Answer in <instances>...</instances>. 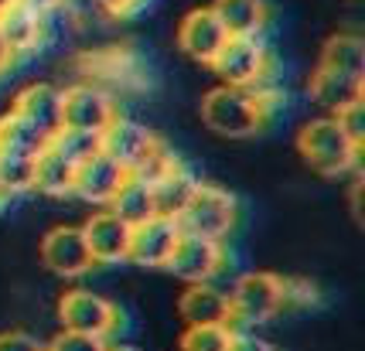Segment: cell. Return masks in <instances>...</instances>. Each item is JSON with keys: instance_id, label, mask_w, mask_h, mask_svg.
Listing matches in <instances>:
<instances>
[{"instance_id": "obj_1", "label": "cell", "mask_w": 365, "mask_h": 351, "mask_svg": "<svg viewBox=\"0 0 365 351\" xmlns=\"http://www.w3.org/2000/svg\"><path fill=\"white\" fill-rule=\"evenodd\" d=\"M280 103V93L270 85H225L219 82L202 96V123L219 137H253L270 123L273 110Z\"/></svg>"}, {"instance_id": "obj_2", "label": "cell", "mask_w": 365, "mask_h": 351, "mask_svg": "<svg viewBox=\"0 0 365 351\" xmlns=\"http://www.w3.org/2000/svg\"><path fill=\"white\" fill-rule=\"evenodd\" d=\"M297 150L324 177H341L349 171H359V164H362V147L351 144L349 133L338 123V116L331 112L314 116L297 130Z\"/></svg>"}, {"instance_id": "obj_3", "label": "cell", "mask_w": 365, "mask_h": 351, "mask_svg": "<svg viewBox=\"0 0 365 351\" xmlns=\"http://www.w3.org/2000/svg\"><path fill=\"white\" fill-rule=\"evenodd\" d=\"M225 293H229L232 324H242V328L270 324V320L287 307L284 280H280L277 273H267V270L242 273Z\"/></svg>"}, {"instance_id": "obj_4", "label": "cell", "mask_w": 365, "mask_h": 351, "mask_svg": "<svg viewBox=\"0 0 365 351\" xmlns=\"http://www.w3.org/2000/svg\"><path fill=\"white\" fill-rule=\"evenodd\" d=\"M273 55L263 41V34H229L219 55L208 62V68L219 75L225 85H267L270 79Z\"/></svg>"}, {"instance_id": "obj_5", "label": "cell", "mask_w": 365, "mask_h": 351, "mask_svg": "<svg viewBox=\"0 0 365 351\" xmlns=\"http://www.w3.org/2000/svg\"><path fill=\"white\" fill-rule=\"evenodd\" d=\"M239 219V201L232 192H225L219 184H202L188 198L185 211L178 215L181 232H195V236H208V239H229V232L236 229Z\"/></svg>"}, {"instance_id": "obj_6", "label": "cell", "mask_w": 365, "mask_h": 351, "mask_svg": "<svg viewBox=\"0 0 365 351\" xmlns=\"http://www.w3.org/2000/svg\"><path fill=\"white\" fill-rule=\"evenodd\" d=\"M229 266L225 239H208L195 232H181L175 242V253L164 270H171L181 283H215Z\"/></svg>"}, {"instance_id": "obj_7", "label": "cell", "mask_w": 365, "mask_h": 351, "mask_svg": "<svg viewBox=\"0 0 365 351\" xmlns=\"http://www.w3.org/2000/svg\"><path fill=\"white\" fill-rule=\"evenodd\" d=\"M58 320L62 328L68 331H82V335H96V337H113L120 331V307L96 293V290L76 287V290H65L62 300H58Z\"/></svg>"}, {"instance_id": "obj_8", "label": "cell", "mask_w": 365, "mask_h": 351, "mask_svg": "<svg viewBox=\"0 0 365 351\" xmlns=\"http://www.w3.org/2000/svg\"><path fill=\"white\" fill-rule=\"evenodd\" d=\"M116 116H120V106H116V99L103 85L76 82V85H65L62 89V127L103 133Z\"/></svg>"}, {"instance_id": "obj_9", "label": "cell", "mask_w": 365, "mask_h": 351, "mask_svg": "<svg viewBox=\"0 0 365 351\" xmlns=\"http://www.w3.org/2000/svg\"><path fill=\"white\" fill-rule=\"evenodd\" d=\"M41 263L48 273L62 276V280H82L96 270V259L86 246L82 225H55L41 239Z\"/></svg>"}, {"instance_id": "obj_10", "label": "cell", "mask_w": 365, "mask_h": 351, "mask_svg": "<svg viewBox=\"0 0 365 351\" xmlns=\"http://www.w3.org/2000/svg\"><path fill=\"white\" fill-rule=\"evenodd\" d=\"M181 236V225L164 215H150L143 222L130 225V253L127 263L143 266V270H164L175 253V242Z\"/></svg>"}, {"instance_id": "obj_11", "label": "cell", "mask_w": 365, "mask_h": 351, "mask_svg": "<svg viewBox=\"0 0 365 351\" xmlns=\"http://www.w3.org/2000/svg\"><path fill=\"white\" fill-rule=\"evenodd\" d=\"M82 236H86V246L93 253L96 266H120L127 263V253H130V225L103 208V211H93L86 222H82Z\"/></svg>"}, {"instance_id": "obj_12", "label": "cell", "mask_w": 365, "mask_h": 351, "mask_svg": "<svg viewBox=\"0 0 365 351\" xmlns=\"http://www.w3.org/2000/svg\"><path fill=\"white\" fill-rule=\"evenodd\" d=\"M307 96L321 112L334 116V112L349 110V106L365 99V75L341 72V68H331V65H318L311 72V82H307Z\"/></svg>"}, {"instance_id": "obj_13", "label": "cell", "mask_w": 365, "mask_h": 351, "mask_svg": "<svg viewBox=\"0 0 365 351\" xmlns=\"http://www.w3.org/2000/svg\"><path fill=\"white\" fill-rule=\"evenodd\" d=\"M99 144H103V154L113 157L130 174V171L160 144V137L154 130H147L143 123L130 120V116H116L110 127L99 133Z\"/></svg>"}, {"instance_id": "obj_14", "label": "cell", "mask_w": 365, "mask_h": 351, "mask_svg": "<svg viewBox=\"0 0 365 351\" xmlns=\"http://www.w3.org/2000/svg\"><path fill=\"white\" fill-rule=\"evenodd\" d=\"M225 38H229V31L212 7H195L178 24V48L185 51L191 62L208 65L225 45Z\"/></svg>"}, {"instance_id": "obj_15", "label": "cell", "mask_w": 365, "mask_h": 351, "mask_svg": "<svg viewBox=\"0 0 365 351\" xmlns=\"http://www.w3.org/2000/svg\"><path fill=\"white\" fill-rule=\"evenodd\" d=\"M127 181V171L116 164L113 157H106L103 150L93 154L89 160L76 164V181H72V194L82 198L86 205L106 208L113 201V194L120 192V184Z\"/></svg>"}, {"instance_id": "obj_16", "label": "cell", "mask_w": 365, "mask_h": 351, "mask_svg": "<svg viewBox=\"0 0 365 351\" xmlns=\"http://www.w3.org/2000/svg\"><path fill=\"white\" fill-rule=\"evenodd\" d=\"M48 21H51V17L38 14L34 7L21 4V0H11V4L0 11V38H4V45L11 48L14 58L34 55V51L45 45Z\"/></svg>"}, {"instance_id": "obj_17", "label": "cell", "mask_w": 365, "mask_h": 351, "mask_svg": "<svg viewBox=\"0 0 365 351\" xmlns=\"http://www.w3.org/2000/svg\"><path fill=\"white\" fill-rule=\"evenodd\" d=\"M11 110L17 116H24L28 123L45 133L48 140L62 130V89L55 85V82H28L24 89H17L14 103H11Z\"/></svg>"}, {"instance_id": "obj_18", "label": "cell", "mask_w": 365, "mask_h": 351, "mask_svg": "<svg viewBox=\"0 0 365 351\" xmlns=\"http://www.w3.org/2000/svg\"><path fill=\"white\" fill-rule=\"evenodd\" d=\"M178 318L185 324H232L229 293L215 283H188L178 297Z\"/></svg>"}, {"instance_id": "obj_19", "label": "cell", "mask_w": 365, "mask_h": 351, "mask_svg": "<svg viewBox=\"0 0 365 351\" xmlns=\"http://www.w3.org/2000/svg\"><path fill=\"white\" fill-rule=\"evenodd\" d=\"M195 188H198V177L191 174L181 160H175V164H171L164 174L150 181L154 211H158V215H164V219H175V222H178V215L185 211V205H188V198L195 194Z\"/></svg>"}, {"instance_id": "obj_20", "label": "cell", "mask_w": 365, "mask_h": 351, "mask_svg": "<svg viewBox=\"0 0 365 351\" xmlns=\"http://www.w3.org/2000/svg\"><path fill=\"white\" fill-rule=\"evenodd\" d=\"M72 181H76V164L62 157L51 144H45L34 154V192L48 194V198H68Z\"/></svg>"}, {"instance_id": "obj_21", "label": "cell", "mask_w": 365, "mask_h": 351, "mask_svg": "<svg viewBox=\"0 0 365 351\" xmlns=\"http://www.w3.org/2000/svg\"><path fill=\"white\" fill-rule=\"evenodd\" d=\"M212 11L219 14L229 34H263L270 24L267 0H215Z\"/></svg>"}, {"instance_id": "obj_22", "label": "cell", "mask_w": 365, "mask_h": 351, "mask_svg": "<svg viewBox=\"0 0 365 351\" xmlns=\"http://www.w3.org/2000/svg\"><path fill=\"white\" fill-rule=\"evenodd\" d=\"M0 192L4 198L34 192V154L0 144Z\"/></svg>"}, {"instance_id": "obj_23", "label": "cell", "mask_w": 365, "mask_h": 351, "mask_svg": "<svg viewBox=\"0 0 365 351\" xmlns=\"http://www.w3.org/2000/svg\"><path fill=\"white\" fill-rule=\"evenodd\" d=\"M106 208L116 211L127 225H137V222H143V219H150V215H158V211H154L150 184L140 181V177H133V174H127V181L120 184V192L113 194V201Z\"/></svg>"}, {"instance_id": "obj_24", "label": "cell", "mask_w": 365, "mask_h": 351, "mask_svg": "<svg viewBox=\"0 0 365 351\" xmlns=\"http://www.w3.org/2000/svg\"><path fill=\"white\" fill-rule=\"evenodd\" d=\"M318 65H331V68H341V72L365 75V41L351 31L331 34V38L324 41V48H321Z\"/></svg>"}, {"instance_id": "obj_25", "label": "cell", "mask_w": 365, "mask_h": 351, "mask_svg": "<svg viewBox=\"0 0 365 351\" xmlns=\"http://www.w3.org/2000/svg\"><path fill=\"white\" fill-rule=\"evenodd\" d=\"M229 335L232 324H185V335L178 337V351H225Z\"/></svg>"}, {"instance_id": "obj_26", "label": "cell", "mask_w": 365, "mask_h": 351, "mask_svg": "<svg viewBox=\"0 0 365 351\" xmlns=\"http://www.w3.org/2000/svg\"><path fill=\"white\" fill-rule=\"evenodd\" d=\"M48 144L55 147L62 157H68L72 164H82V160H89L93 154H99L103 150V144H99V133H93V130H72V127H62Z\"/></svg>"}, {"instance_id": "obj_27", "label": "cell", "mask_w": 365, "mask_h": 351, "mask_svg": "<svg viewBox=\"0 0 365 351\" xmlns=\"http://www.w3.org/2000/svg\"><path fill=\"white\" fill-rule=\"evenodd\" d=\"M0 144L21 147V150L38 154V150L48 144V137L34 127V123H28L24 116H17V112L11 110V112H4V116H0Z\"/></svg>"}, {"instance_id": "obj_28", "label": "cell", "mask_w": 365, "mask_h": 351, "mask_svg": "<svg viewBox=\"0 0 365 351\" xmlns=\"http://www.w3.org/2000/svg\"><path fill=\"white\" fill-rule=\"evenodd\" d=\"M45 351H110V337H96L62 328L51 341H45Z\"/></svg>"}, {"instance_id": "obj_29", "label": "cell", "mask_w": 365, "mask_h": 351, "mask_svg": "<svg viewBox=\"0 0 365 351\" xmlns=\"http://www.w3.org/2000/svg\"><path fill=\"white\" fill-rule=\"evenodd\" d=\"M338 116V123H341V130L349 133L351 144L365 147V99L362 103H355V106H349V110L334 112Z\"/></svg>"}, {"instance_id": "obj_30", "label": "cell", "mask_w": 365, "mask_h": 351, "mask_svg": "<svg viewBox=\"0 0 365 351\" xmlns=\"http://www.w3.org/2000/svg\"><path fill=\"white\" fill-rule=\"evenodd\" d=\"M225 351H277V345L267 341V337H259L250 328H236L232 324V335H229V348Z\"/></svg>"}, {"instance_id": "obj_31", "label": "cell", "mask_w": 365, "mask_h": 351, "mask_svg": "<svg viewBox=\"0 0 365 351\" xmlns=\"http://www.w3.org/2000/svg\"><path fill=\"white\" fill-rule=\"evenodd\" d=\"M0 351H45V341L31 331H4L0 335Z\"/></svg>"}, {"instance_id": "obj_32", "label": "cell", "mask_w": 365, "mask_h": 351, "mask_svg": "<svg viewBox=\"0 0 365 351\" xmlns=\"http://www.w3.org/2000/svg\"><path fill=\"white\" fill-rule=\"evenodd\" d=\"M82 4H89L93 11H103V14H110V17H127L140 7L143 0H82Z\"/></svg>"}, {"instance_id": "obj_33", "label": "cell", "mask_w": 365, "mask_h": 351, "mask_svg": "<svg viewBox=\"0 0 365 351\" xmlns=\"http://www.w3.org/2000/svg\"><path fill=\"white\" fill-rule=\"evenodd\" d=\"M21 4H28V7H34L38 14H45V17H55L58 11H62V4H65V0H21Z\"/></svg>"}, {"instance_id": "obj_34", "label": "cell", "mask_w": 365, "mask_h": 351, "mask_svg": "<svg viewBox=\"0 0 365 351\" xmlns=\"http://www.w3.org/2000/svg\"><path fill=\"white\" fill-rule=\"evenodd\" d=\"M359 194H362V177H355V184H351V211L362 222V201H359Z\"/></svg>"}, {"instance_id": "obj_35", "label": "cell", "mask_w": 365, "mask_h": 351, "mask_svg": "<svg viewBox=\"0 0 365 351\" xmlns=\"http://www.w3.org/2000/svg\"><path fill=\"white\" fill-rule=\"evenodd\" d=\"M14 62H17V58L11 55V48L4 45V38H0V75H4V72H7V68H11Z\"/></svg>"}, {"instance_id": "obj_36", "label": "cell", "mask_w": 365, "mask_h": 351, "mask_svg": "<svg viewBox=\"0 0 365 351\" xmlns=\"http://www.w3.org/2000/svg\"><path fill=\"white\" fill-rule=\"evenodd\" d=\"M110 351H143V348H137V345H113L110 341Z\"/></svg>"}, {"instance_id": "obj_37", "label": "cell", "mask_w": 365, "mask_h": 351, "mask_svg": "<svg viewBox=\"0 0 365 351\" xmlns=\"http://www.w3.org/2000/svg\"><path fill=\"white\" fill-rule=\"evenodd\" d=\"M7 4H11V0H0V11H4V7H7Z\"/></svg>"}, {"instance_id": "obj_38", "label": "cell", "mask_w": 365, "mask_h": 351, "mask_svg": "<svg viewBox=\"0 0 365 351\" xmlns=\"http://www.w3.org/2000/svg\"><path fill=\"white\" fill-rule=\"evenodd\" d=\"M0 201H4V192H0Z\"/></svg>"}]
</instances>
